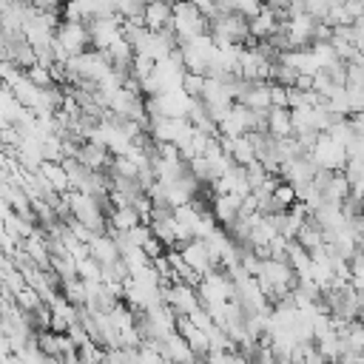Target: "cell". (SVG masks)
<instances>
[{
    "label": "cell",
    "mask_w": 364,
    "mask_h": 364,
    "mask_svg": "<svg viewBox=\"0 0 364 364\" xmlns=\"http://www.w3.org/2000/svg\"><path fill=\"white\" fill-rule=\"evenodd\" d=\"M136 225H142V216L136 213V208L134 205H125V208H114L111 213H108V233H128L131 228H136Z\"/></svg>",
    "instance_id": "8fae6325"
},
{
    "label": "cell",
    "mask_w": 364,
    "mask_h": 364,
    "mask_svg": "<svg viewBox=\"0 0 364 364\" xmlns=\"http://www.w3.org/2000/svg\"><path fill=\"white\" fill-rule=\"evenodd\" d=\"M205 77H208V74L185 71V77H182V91H185L188 97H202V91H205Z\"/></svg>",
    "instance_id": "5bb4252c"
},
{
    "label": "cell",
    "mask_w": 364,
    "mask_h": 364,
    "mask_svg": "<svg viewBox=\"0 0 364 364\" xmlns=\"http://www.w3.org/2000/svg\"><path fill=\"white\" fill-rule=\"evenodd\" d=\"M173 28H176L179 40H191V37L205 34L208 17H205L191 0H176V3H173Z\"/></svg>",
    "instance_id": "6da1fadb"
},
{
    "label": "cell",
    "mask_w": 364,
    "mask_h": 364,
    "mask_svg": "<svg viewBox=\"0 0 364 364\" xmlns=\"http://www.w3.org/2000/svg\"><path fill=\"white\" fill-rule=\"evenodd\" d=\"M37 173L57 191V193H65V191H71V179H68V171L63 168V162H51V159H46V162H40V168H37Z\"/></svg>",
    "instance_id": "30bf717a"
},
{
    "label": "cell",
    "mask_w": 364,
    "mask_h": 364,
    "mask_svg": "<svg viewBox=\"0 0 364 364\" xmlns=\"http://www.w3.org/2000/svg\"><path fill=\"white\" fill-rule=\"evenodd\" d=\"M26 77L37 85V88H46V85H51L54 80H51V68L48 65H43V63H34L31 68H26Z\"/></svg>",
    "instance_id": "9a60e30c"
},
{
    "label": "cell",
    "mask_w": 364,
    "mask_h": 364,
    "mask_svg": "<svg viewBox=\"0 0 364 364\" xmlns=\"http://www.w3.org/2000/svg\"><path fill=\"white\" fill-rule=\"evenodd\" d=\"M74 159H77L80 165H85L88 171H105L114 156H111V151H108L105 145H100V142H94V139H85V142L77 145Z\"/></svg>",
    "instance_id": "277c9868"
},
{
    "label": "cell",
    "mask_w": 364,
    "mask_h": 364,
    "mask_svg": "<svg viewBox=\"0 0 364 364\" xmlns=\"http://www.w3.org/2000/svg\"><path fill=\"white\" fill-rule=\"evenodd\" d=\"M210 213L216 216V222L228 230L236 225V219L242 216V196L236 193H216L210 202Z\"/></svg>",
    "instance_id": "5b68a950"
},
{
    "label": "cell",
    "mask_w": 364,
    "mask_h": 364,
    "mask_svg": "<svg viewBox=\"0 0 364 364\" xmlns=\"http://www.w3.org/2000/svg\"><path fill=\"white\" fill-rule=\"evenodd\" d=\"M310 156H313V162H316L318 168H327V171H344V165H347V159H350L347 148L338 145V142H333V139L327 136V131H324V134L318 136V142L313 145Z\"/></svg>",
    "instance_id": "3957f363"
},
{
    "label": "cell",
    "mask_w": 364,
    "mask_h": 364,
    "mask_svg": "<svg viewBox=\"0 0 364 364\" xmlns=\"http://www.w3.org/2000/svg\"><path fill=\"white\" fill-rule=\"evenodd\" d=\"M88 253L105 267V264H114L117 259H119V247H117V242H114V236L111 233H94V239L88 242Z\"/></svg>",
    "instance_id": "ba28073f"
},
{
    "label": "cell",
    "mask_w": 364,
    "mask_h": 364,
    "mask_svg": "<svg viewBox=\"0 0 364 364\" xmlns=\"http://www.w3.org/2000/svg\"><path fill=\"white\" fill-rule=\"evenodd\" d=\"M273 202H276L279 210H287L290 205H296V202H299V199H296V185L279 179V185L273 188Z\"/></svg>",
    "instance_id": "7c38bea8"
},
{
    "label": "cell",
    "mask_w": 364,
    "mask_h": 364,
    "mask_svg": "<svg viewBox=\"0 0 364 364\" xmlns=\"http://www.w3.org/2000/svg\"><path fill=\"white\" fill-rule=\"evenodd\" d=\"M14 304H17L20 310H26V313H34V310L43 304V296H40L31 284H26L23 290H17V293H14Z\"/></svg>",
    "instance_id": "4fadbf2b"
},
{
    "label": "cell",
    "mask_w": 364,
    "mask_h": 364,
    "mask_svg": "<svg viewBox=\"0 0 364 364\" xmlns=\"http://www.w3.org/2000/svg\"><path fill=\"white\" fill-rule=\"evenodd\" d=\"M142 23L148 31H159L173 26V0H145Z\"/></svg>",
    "instance_id": "52a82bcc"
},
{
    "label": "cell",
    "mask_w": 364,
    "mask_h": 364,
    "mask_svg": "<svg viewBox=\"0 0 364 364\" xmlns=\"http://www.w3.org/2000/svg\"><path fill=\"white\" fill-rule=\"evenodd\" d=\"M162 301L176 316H188L202 304L199 301V290L193 284H188V282H162Z\"/></svg>",
    "instance_id": "7a4b0ae2"
},
{
    "label": "cell",
    "mask_w": 364,
    "mask_h": 364,
    "mask_svg": "<svg viewBox=\"0 0 364 364\" xmlns=\"http://www.w3.org/2000/svg\"><path fill=\"white\" fill-rule=\"evenodd\" d=\"M182 259L199 273V276H205V273H210L216 264H213V256H210V250H208V242L205 239H188L185 245H182Z\"/></svg>",
    "instance_id": "8992f818"
},
{
    "label": "cell",
    "mask_w": 364,
    "mask_h": 364,
    "mask_svg": "<svg viewBox=\"0 0 364 364\" xmlns=\"http://www.w3.org/2000/svg\"><path fill=\"white\" fill-rule=\"evenodd\" d=\"M11 40H14V37H9V34L0 28V60H9V57H11Z\"/></svg>",
    "instance_id": "2e32d148"
},
{
    "label": "cell",
    "mask_w": 364,
    "mask_h": 364,
    "mask_svg": "<svg viewBox=\"0 0 364 364\" xmlns=\"http://www.w3.org/2000/svg\"><path fill=\"white\" fill-rule=\"evenodd\" d=\"M267 134L276 136V139H287V136L296 134L290 108H270L267 111Z\"/></svg>",
    "instance_id": "9c48e42d"
}]
</instances>
